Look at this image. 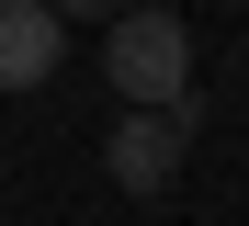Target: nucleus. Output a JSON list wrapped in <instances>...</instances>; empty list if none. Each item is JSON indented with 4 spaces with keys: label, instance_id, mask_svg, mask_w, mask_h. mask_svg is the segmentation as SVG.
I'll use <instances>...</instances> for the list:
<instances>
[{
    "label": "nucleus",
    "instance_id": "7ed1b4c3",
    "mask_svg": "<svg viewBox=\"0 0 249 226\" xmlns=\"http://www.w3.org/2000/svg\"><path fill=\"white\" fill-rule=\"evenodd\" d=\"M68 57V12L46 0H0V90H46Z\"/></svg>",
    "mask_w": 249,
    "mask_h": 226
},
{
    "label": "nucleus",
    "instance_id": "f03ea898",
    "mask_svg": "<svg viewBox=\"0 0 249 226\" xmlns=\"http://www.w3.org/2000/svg\"><path fill=\"white\" fill-rule=\"evenodd\" d=\"M193 124H204V102H181V113H113L102 170L124 181V192H170V181H181V147H193Z\"/></svg>",
    "mask_w": 249,
    "mask_h": 226
},
{
    "label": "nucleus",
    "instance_id": "f257e3e1",
    "mask_svg": "<svg viewBox=\"0 0 249 226\" xmlns=\"http://www.w3.org/2000/svg\"><path fill=\"white\" fill-rule=\"evenodd\" d=\"M102 79L124 90V113H181L193 102V23L181 12H113Z\"/></svg>",
    "mask_w": 249,
    "mask_h": 226
}]
</instances>
